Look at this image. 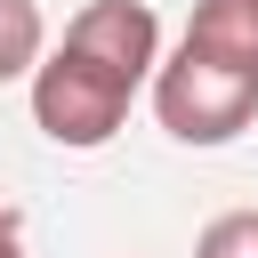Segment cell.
I'll list each match as a JSON object with an SVG mask.
<instances>
[{
  "label": "cell",
  "instance_id": "1",
  "mask_svg": "<svg viewBox=\"0 0 258 258\" xmlns=\"http://www.w3.org/2000/svg\"><path fill=\"white\" fill-rule=\"evenodd\" d=\"M153 73H161V16L145 0H89L32 73V121L40 137L89 153L121 129L129 97Z\"/></svg>",
  "mask_w": 258,
  "mask_h": 258
},
{
  "label": "cell",
  "instance_id": "6",
  "mask_svg": "<svg viewBox=\"0 0 258 258\" xmlns=\"http://www.w3.org/2000/svg\"><path fill=\"white\" fill-rule=\"evenodd\" d=\"M0 258H24V234H16V210H0Z\"/></svg>",
  "mask_w": 258,
  "mask_h": 258
},
{
  "label": "cell",
  "instance_id": "3",
  "mask_svg": "<svg viewBox=\"0 0 258 258\" xmlns=\"http://www.w3.org/2000/svg\"><path fill=\"white\" fill-rule=\"evenodd\" d=\"M185 48L258 73V0H194V16H185Z\"/></svg>",
  "mask_w": 258,
  "mask_h": 258
},
{
  "label": "cell",
  "instance_id": "5",
  "mask_svg": "<svg viewBox=\"0 0 258 258\" xmlns=\"http://www.w3.org/2000/svg\"><path fill=\"white\" fill-rule=\"evenodd\" d=\"M194 258H258V210H226V218H210L202 242H194Z\"/></svg>",
  "mask_w": 258,
  "mask_h": 258
},
{
  "label": "cell",
  "instance_id": "2",
  "mask_svg": "<svg viewBox=\"0 0 258 258\" xmlns=\"http://www.w3.org/2000/svg\"><path fill=\"white\" fill-rule=\"evenodd\" d=\"M153 113L177 145H226L258 113V73L218 64V56L177 40V56H161V73H153Z\"/></svg>",
  "mask_w": 258,
  "mask_h": 258
},
{
  "label": "cell",
  "instance_id": "4",
  "mask_svg": "<svg viewBox=\"0 0 258 258\" xmlns=\"http://www.w3.org/2000/svg\"><path fill=\"white\" fill-rule=\"evenodd\" d=\"M40 56H48L40 0H0V81H24V73H40Z\"/></svg>",
  "mask_w": 258,
  "mask_h": 258
}]
</instances>
